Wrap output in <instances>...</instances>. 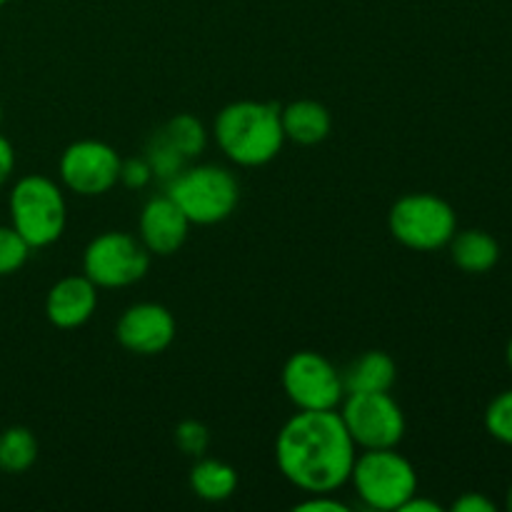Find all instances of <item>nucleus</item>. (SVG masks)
<instances>
[{"label":"nucleus","mask_w":512,"mask_h":512,"mask_svg":"<svg viewBox=\"0 0 512 512\" xmlns=\"http://www.w3.org/2000/svg\"><path fill=\"white\" fill-rule=\"evenodd\" d=\"M355 443L335 410H298L275 438L283 478L308 493H335L350 480Z\"/></svg>","instance_id":"nucleus-1"},{"label":"nucleus","mask_w":512,"mask_h":512,"mask_svg":"<svg viewBox=\"0 0 512 512\" xmlns=\"http://www.w3.org/2000/svg\"><path fill=\"white\" fill-rule=\"evenodd\" d=\"M215 143L230 163L240 168H260L278 158L285 145L280 105L265 100L228 103L213 123Z\"/></svg>","instance_id":"nucleus-2"},{"label":"nucleus","mask_w":512,"mask_h":512,"mask_svg":"<svg viewBox=\"0 0 512 512\" xmlns=\"http://www.w3.org/2000/svg\"><path fill=\"white\" fill-rule=\"evenodd\" d=\"M165 193L175 200L190 225H218L235 213L240 203V183L228 168L213 163L185 165Z\"/></svg>","instance_id":"nucleus-3"},{"label":"nucleus","mask_w":512,"mask_h":512,"mask_svg":"<svg viewBox=\"0 0 512 512\" xmlns=\"http://www.w3.org/2000/svg\"><path fill=\"white\" fill-rule=\"evenodd\" d=\"M10 225L33 250L58 243L68 223L65 193L48 175H23L8 198Z\"/></svg>","instance_id":"nucleus-4"},{"label":"nucleus","mask_w":512,"mask_h":512,"mask_svg":"<svg viewBox=\"0 0 512 512\" xmlns=\"http://www.w3.org/2000/svg\"><path fill=\"white\" fill-rule=\"evenodd\" d=\"M370 510H400L418 493V473L398 448L363 450L355 455L350 480Z\"/></svg>","instance_id":"nucleus-5"},{"label":"nucleus","mask_w":512,"mask_h":512,"mask_svg":"<svg viewBox=\"0 0 512 512\" xmlns=\"http://www.w3.org/2000/svg\"><path fill=\"white\" fill-rule=\"evenodd\" d=\"M390 235L415 253H435L448 248L458 233L453 205L433 193H410L395 200L388 213Z\"/></svg>","instance_id":"nucleus-6"},{"label":"nucleus","mask_w":512,"mask_h":512,"mask_svg":"<svg viewBox=\"0 0 512 512\" xmlns=\"http://www.w3.org/2000/svg\"><path fill=\"white\" fill-rule=\"evenodd\" d=\"M150 258L153 255L140 238L123 230H105L85 248L83 275L98 288H128L145 278Z\"/></svg>","instance_id":"nucleus-7"},{"label":"nucleus","mask_w":512,"mask_h":512,"mask_svg":"<svg viewBox=\"0 0 512 512\" xmlns=\"http://www.w3.org/2000/svg\"><path fill=\"white\" fill-rule=\"evenodd\" d=\"M340 418L355 448H398L405 438L403 408L390 393H345Z\"/></svg>","instance_id":"nucleus-8"},{"label":"nucleus","mask_w":512,"mask_h":512,"mask_svg":"<svg viewBox=\"0 0 512 512\" xmlns=\"http://www.w3.org/2000/svg\"><path fill=\"white\" fill-rule=\"evenodd\" d=\"M280 383L298 410H335L345 398L343 373L315 350H298L290 355Z\"/></svg>","instance_id":"nucleus-9"},{"label":"nucleus","mask_w":512,"mask_h":512,"mask_svg":"<svg viewBox=\"0 0 512 512\" xmlns=\"http://www.w3.org/2000/svg\"><path fill=\"white\" fill-rule=\"evenodd\" d=\"M120 163L123 158L113 145L93 138L75 140L60 155V183L80 198H98L118 185Z\"/></svg>","instance_id":"nucleus-10"},{"label":"nucleus","mask_w":512,"mask_h":512,"mask_svg":"<svg viewBox=\"0 0 512 512\" xmlns=\"http://www.w3.org/2000/svg\"><path fill=\"white\" fill-rule=\"evenodd\" d=\"M173 313L160 303H135L123 310V315L115 323V338L128 353L143 355H160L173 345L175 340Z\"/></svg>","instance_id":"nucleus-11"},{"label":"nucleus","mask_w":512,"mask_h":512,"mask_svg":"<svg viewBox=\"0 0 512 512\" xmlns=\"http://www.w3.org/2000/svg\"><path fill=\"white\" fill-rule=\"evenodd\" d=\"M138 233L150 255L168 258V255L178 253L188 240L190 220L185 218L183 210L175 205V200L168 193L155 195L140 210Z\"/></svg>","instance_id":"nucleus-12"},{"label":"nucleus","mask_w":512,"mask_h":512,"mask_svg":"<svg viewBox=\"0 0 512 512\" xmlns=\"http://www.w3.org/2000/svg\"><path fill=\"white\" fill-rule=\"evenodd\" d=\"M98 285L88 275H65L45 295V318L60 330H75L93 318Z\"/></svg>","instance_id":"nucleus-13"},{"label":"nucleus","mask_w":512,"mask_h":512,"mask_svg":"<svg viewBox=\"0 0 512 512\" xmlns=\"http://www.w3.org/2000/svg\"><path fill=\"white\" fill-rule=\"evenodd\" d=\"M285 140L298 145H318L333 130V115L318 100H293L280 108Z\"/></svg>","instance_id":"nucleus-14"},{"label":"nucleus","mask_w":512,"mask_h":512,"mask_svg":"<svg viewBox=\"0 0 512 512\" xmlns=\"http://www.w3.org/2000/svg\"><path fill=\"white\" fill-rule=\"evenodd\" d=\"M398 380V365L385 350H365L343 370L345 393H390Z\"/></svg>","instance_id":"nucleus-15"},{"label":"nucleus","mask_w":512,"mask_h":512,"mask_svg":"<svg viewBox=\"0 0 512 512\" xmlns=\"http://www.w3.org/2000/svg\"><path fill=\"white\" fill-rule=\"evenodd\" d=\"M450 258L463 273L483 275L493 270L500 260V243L480 228L458 230L448 243Z\"/></svg>","instance_id":"nucleus-16"},{"label":"nucleus","mask_w":512,"mask_h":512,"mask_svg":"<svg viewBox=\"0 0 512 512\" xmlns=\"http://www.w3.org/2000/svg\"><path fill=\"white\" fill-rule=\"evenodd\" d=\"M190 490L205 503H225L238 490V470L215 458H198L188 475Z\"/></svg>","instance_id":"nucleus-17"},{"label":"nucleus","mask_w":512,"mask_h":512,"mask_svg":"<svg viewBox=\"0 0 512 512\" xmlns=\"http://www.w3.org/2000/svg\"><path fill=\"white\" fill-rule=\"evenodd\" d=\"M38 460V438L25 425H10L0 433V470L8 475H23Z\"/></svg>","instance_id":"nucleus-18"},{"label":"nucleus","mask_w":512,"mask_h":512,"mask_svg":"<svg viewBox=\"0 0 512 512\" xmlns=\"http://www.w3.org/2000/svg\"><path fill=\"white\" fill-rule=\"evenodd\" d=\"M158 133L163 135L188 163L200 158V155L205 153V148H208V130H205V125L190 113H180L175 115V118H170Z\"/></svg>","instance_id":"nucleus-19"},{"label":"nucleus","mask_w":512,"mask_h":512,"mask_svg":"<svg viewBox=\"0 0 512 512\" xmlns=\"http://www.w3.org/2000/svg\"><path fill=\"white\" fill-rule=\"evenodd\" d=\"M143 158L148 160L150 170H153V178L163 180V183H170V180L188 165V160H185L160 133H155L153 138L148 140Z\"/></svg>","instance_id":"nucleus-20"},{"label":"nucleus","mask_w":512,"mask_h":512,"mask_svg":"<svg viewBox=\"0 0 512 512\" xmlns=\"http://www.w3.org/2000/svg\"><path fill=\"white\" fill-rule=\"evenodd\" d=\"M30 248L23 240V235L13 225H0V278L15 275L25 263H28Z\"/></svg>","instance_id":"nucleus-21"},{"label":"nucleus","mask_w":512,"mask_h":512,"mask_svg":"<svg viewBox=\"0 0 512 512\" xmlns=\"http://www.w3.org/2000/svg\"><path fill=\"white\" fill-rule=\"evenodd\" d=\"M485 428L500 443L512 445V388L493 398L485 410Z\"/></svg>","instance_id":"nucleus-22"},{"label":"nucleus","mask_w":512,"mask_h":512,"mask_svg":"<svg viewBox=\"0 0 512 512\" xmlns=\"http://www.w3.org/2000/svg\"><path fill=\"white\" fill-rule=\"evenodd\" d=\"M173 440L183 455L203 458L210 448V430L200 420H183V423L175 425Z\"/></svg>","instance_id":"nucleus-23"},{"label":"nucleus","mask_w":512,"mask_h":512,"mask_svg":"<svg viewBox=\"0 0 512 512\" xmlns=\"http://www.w3.org/2000/svg\"><path fill=\"white\" fill-rule=\"evenodd\" d=\"M153 170H150L145 158H125L120 163V178L118 183L125 185L128 190H143L153 183Z\"/></svg>","instance_id":"nucleus-24"},{"label":"nucleus","mask_w":512,"mask_h":512,"mask_svg":"<svg viewBox=\"0 0 512 512\" xmlns=\"http://www.w3.org/2000/svg\"><path fill=\"white\" fill-rule=\"evenodd\" d=\"M295 512H348L350 508L333 498V493H308V498L293 505Z\"/></svg>","instance_id":"nucleus-25"},{"label":"nucleus","mask_w":512,"mask_h":512,"mask_svg":"<svg viewBox=\"0 0 512 512\" xmlns=\"http://www.w3.org/2000/svg\"><path fill=\"white\" fill-rule=\"evenodd\" d=\"M498 505L483 493H465L453 503V512H495Z\"/></svg>","instance_id":"nucleus-26"},{"label":"nucleus","mask_w":512,"mask_h":512,"mask_svg":"<svg viewBox=\"0 0 512 512\" xmlns=\"http://www.w3.org/2000/svg\"><path fill=\"white\" fill-rule=\"evenodd\" d=\"M15 170V148L5 135H0V188L13 178Z\"/></svg>","instance_id":"nucleus-27"},{"label":"nucleus","mask_w":512,"mask_h":512,"mask_svg":"<svg viewBox=\"0 0 512 512\" xmlns=\"http://www.w3.org/2000/svg\"><path fill=\"white\" fill-rule=\"evenodd\" d=\"M400 512H443V508H440L435 500H428V498H420L418 493L413 495V498L408 500V503L400 508Z\"/></svg>","instance_id":"nucleus-28"},{"label":"nucleus","mask_w":512,"mask_h":512,"mask_svg":"<svg viewBox=\"0 0 512 512\" xmlns=\"http://www.w3.org/2000/svg\"><path fill=\"white\" fill-rule=\"evenodd\" d=\"M505 355H508V365H510V370H512V338H510V343H508V353H505Z\"/></svg>","instance_id":"nucleus-29"},{"label":"nucleus","mask_w":512,"mask_h":512,"mask_svg":"<svg viewBox=\"0 0 512 512\" xmlns=\"http://www.w3.org/2000/svg\"><path fill=\"white\" fill-rule=\"evenodd\" d=\"M508 510L512 512V485H510V490H508Z\"/></svg>","instance_id":"nucleus-30"},{"label":"nucleus","mask_w":512,"mask_h":512,"mask_svg":"<svg viewBox=\"0 0 512 512\" xmlns=\"http://www.w3.org/2000/svg\"><path fill=\"white\" fill-rule=\"evenodd\" d=\"M0 125H3V105H0Z\"/></svg>","instance_id":"nucleus-31"},{"label":"nucleus","mask_w":512,"mask_h":512,"mask_svg":"<svg viewBox=\"0 0 512 512\" xmlns=\"http://www.w3.org/2000/svg\"><path fill=\"white\" fill-rule=\"evenodd\" d=\"M10 3V0H0V8H3V5H8Z\"/></svg>","instance_id":"nucleus-32"}]
</instances>
